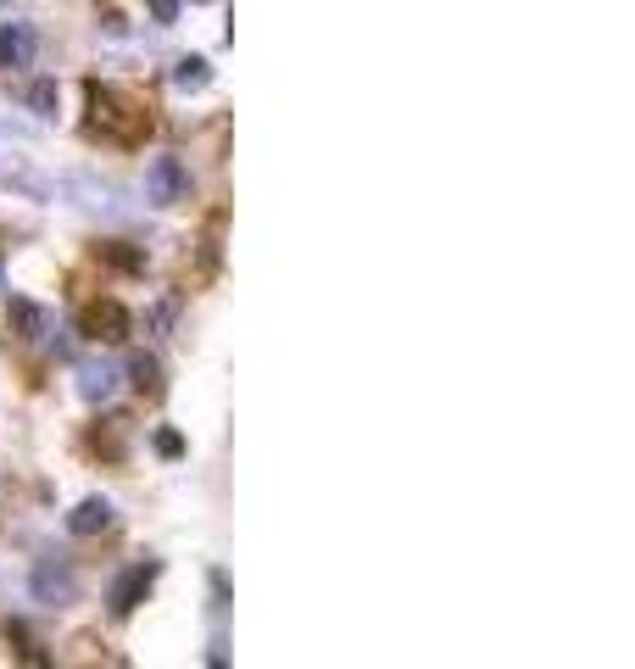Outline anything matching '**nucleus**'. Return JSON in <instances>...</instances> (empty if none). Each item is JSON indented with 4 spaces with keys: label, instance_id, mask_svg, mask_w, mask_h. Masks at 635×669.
Instances as JSON below:
<instances>
[{
    "label": "nucleus",
    "instance_id": "nucleus-1",
    "mask_svg": "<svg viewBox=\"0 0 635 669\" xmlns=\"http://www.w3.org/2000/svg\"><path fill=\"white\" fill-rule=\"evenodd\" d=\"M89 107H96V129H112L118 140H140L151 129V118H123L134 101L123 90H112V84H96V90H89Z\"/></svg>",
    "mask_w": 635,
    "mask_h": 669
},
{
    "label": "nucleus",
    "instance_id": "nucleus-2",
    "mask_svg": "<svg viewBox=\"0 0 635 669\" xmlns=\"http://www.w3.org/2000/svg\"><path fill=\"white\" fill-rule=\"evenodd\" d=\"M145 201L151 207H178V201H190V174H185V162L178 156H156L145 167Z\"/></svg>",
    "mask_w": 635,
    "mask_h": 669
},
{
    "label": "nucleus",
    "instance_id": "nucleus-3",
    "mask_svg": "<svg viewBox=\"0 0 635 669\" xmlns=\"http://www.w3.org/2000/svg\"><path fill=\"white\" fill-rule=\"evenodd\" d=\"M156 574H162V563H129V569L112 580L107 603H112V614H118V619H123V614H134V608L145 603V592L156 585Z\"/></svg>",
    "mask_w": 635,
    "mask_h": 669
},
{
    "label": "nucleus",
    "instance_id": "nucleus-4",
    "mask_svg": "<svg viewBox=\"0 0 635 669\" xmlns=\"http://www.w3.org/2000/svg\"><path fill=\"white\" fill-rule=\"evenodd\" d=\"M40 56V29L12 18V23H0V73H18V67H34Z\"/></svg>",
    "mask_w": 635,
    "mask_h": 669
},
{
    "label": "nucleus",
    "instance_id": "nucleus-5",
    "mask_svg": "<svg viewBox=\"0 0 635 669\" xmlns=\"http://www.w3.org/2000/svg\"><path fill=\"white\" fill-rule=\"evenodd\" d=\"M29 592H34V603H73L78 597V580H73V569L67 563H56V558H45L40 569H34V580H29Z\"/></svg>",
    "mask_w": 635,
    "mask_h": 669
},
{
    "label": "nucleus",
    "instance_id": "nucleus-6",
    "mask_svg": "<svg viewBox=\"0 0 635 669\" xmlns=\"http://www.w3.org/2000/svg\"><path fill=\"white\" fill-rule=\"evenodd\" d=\"M84 334H96V341H123V334H129V312L118 301L84 307Z\"/></svg>",
    "mask_w": 635,
    "mask_h": 669
},
{
    "label": "nucleus",
    "instance_id": "nucleus-7",
    "mask_svg": "<svg viewBox=\"0 0 635 669\" xmlns=\"http://www.w3.org/2000/svg\"><path fill=\"white\" fill-rule=\"evenodd\" d=\"M112 519H118V514H112L107 496H84L78 508L67 514V530H73V536H101V530H112Z\"/></svg>",
    "mask_w": 635,
    "mask_h": 669
},
{
    "label": "nucleus",
    "instance_id": "nucleus-8",
    "mask_svg": "<svg viewBox=\"0 0 635 669\" xmlns=\"http://www.w3.org/2000/svg\"><path fill=\"white\" fill-rule=\"evenodd\" d=\"M7 323L23 334V341H45V334H51V312H45L40 301H29V296H12V307H7Z\"/></svg>",
    "mask_w": 635,
    "mask_h": 669
},
{
    "label": "nucleus",
    "instance_id": "nucleus-9",
    "mask_svg": "<svg viewBox=\"0 0 635 669\" xmlns=\"http://www.w3.org/2000/svg\"><path fill=\"white\" fill-rule=\"evenodd\" d=\"M112 391H118V369L112 363H84L78 369V396L84 402H107Z\"/></svg>",
    "mask_w": 635,
    "mask_h": 669
},
{
    "label": "nucleus",
    "instance_id": "nucleus-10",
    "mask_svg": "<svg viewBox=\"0 0 635 669\" xmlns=\"http://www.w3.org/2000/svg\"><path fill=\"white\" fill-rule=\"evenodd\" d=\"M173 84H178L185 96H201L207 84H212V62H207V56H185V62H173Z\"/></svg>",
    "mask_w": 635,
    "mask_h": 669
},
{
    "label": "nucleus",
    "instance_id": "nucleus-11",
    "mask_svg": "<svg viewBox=\"0 0 635 669\" xmlns=\"http://www.w3.org/2000/svg\"><path fill=\"white\" fill-rule=\"evenodd\" d=\"M23 101H29V112H34V118H56V107H62L56 78H34L29 90H23Z\"/></svg>",
    "mask_w": 635,
    "mask_h": 669
},
{
    "label": "nucleus",
    "instance_id": "nucleus-12",
    "mask_svg": "<svg viewBox=\"0 0 635 669\" xmlns=\"http://www.w3.org/2000/svg\"><path fill=\"white\" fill-rule=\"evenodd\" d=\"M173 318H178V301H156V307H151V318H145V329H151V334H167V329H173Z\"/></svg>",
    "mask_w": 635,
    "mask_h": 669
},
{
    "label": "nucleus",
    "instance_id": "nucleus-13",
    "mask_svg": "<svg viewBox=\"0 0 635 669\" xmlns=\"http://www.w3.org/2000/svg\"><path fill=\"white\" fill-rule=\"evenodd\" d=\"M129 374H134V385H140V391H156V358H134V363H129Z\"/></svg>",
    "mask_w": 635,
    "mask_h": 669
},
{
    "label": "nucleus",
    "instance_id": "nucleus-14",
    "mask_svg": "<svg viewBox=\"0 0 635 669\" xmlns=\"http://www.w3.org/2000/svg\"><path fill=\"white\" fill-rule=\"evenodd\" d=\"M178 7H185V0H151V18H156V23H173Z\"/></svg>",
    "mask_w": 635,
    "mask_h": 669
},
{
    "label": "nucleus",
    "instance_id": "nucleus-15",
    "mask_svg": "<svg viewBox=\"0 0 635 669\" xmlns=\"http://www.w3.org/2000/svg\"><path fill=\"white\" fill-rule=\"evenodd\" d=\"M156 452H162V458H178V452H185V441H178L173 430H162V436H156Z\"/></svg>",
    "mask_w": 635,
    "mask_h": 669
}]
</instances>
